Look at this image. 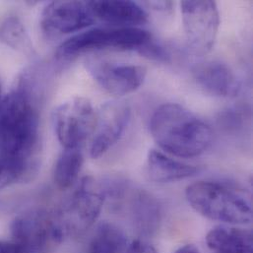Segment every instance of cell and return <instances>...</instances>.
<instances>
[{
	"label": "cell",
	"instance_id": "ac0fdd59",
	"mask_svg": "<svg viewBox=\"0 0 253 253\" xmlns=\"http://www.w3.org/2000/svg\"><path fill=\"white\" fill-rule=\"evenodd\" d=\"M84 164L82 152L78 149H65L56 161L53 180L59 189L70 188L78 179Z\"/></svg>",
	"mask_w": 253,
	"mask_h": 253
},
{
	"label": "cell",
	"instance_id": "ffe728a7",
	"mask_svg": "<svg viewBox=\"0 0 253 253\" xmlns=\"http://www.w3.org/2000/svg\"><path fill=\"white\" fill-rule=\"evenodd\" d=\"M0 41L17 50L24 51L29 45L25 27L21 21L15 17L7 19L0 27Z\"/></svg>",
	"mask_w": 253,
	"mask_h": 253
},
{
	"label": "cell",
	"instance_id": "d4e9b609",
	"mask_svg": "<svg viewBox=\"0 0 253 253\" xmlns=\"http://www.w3.org/2000/svg\"><path fill=\"white\" fill-rule=\"evenodd\" d=\"M0 253H22L13 242L0 241Z\"/></svg>",
	"mask_w": 253,
	"mask_h": 253
},
{
	"label": "cell",
	"instance_id": "6da1fadb",
	"mask_svg": "<svg viewBox=\"0 0 253 253\" xmlns=\"http://www.w3.org/2000/svg\"><path fill=\"white\" fill-rule=\"evenodd\" d=\"M150 132L166 153L179 158L203 154L211 145V128L177 104H165L151 118Z\"/></svg>",
	"mask_w": 253,
	"mask_h": 253
},
{
	"label": "cell",
	"instance_id": "5b68a950",
	"mask_svg": "<svg viewBox=\"0 0 253 253\" xmlns=\"http://www.w3.org/2000/svg\"><path fill=\"white\" fill-rule=\"evenodd\" d=\"M11 236L22 253H47L66 238L56 215L43 209L18 215L11 224Z\"/></svg>",
	"mask_w": 253,
	"mask_h": 253
},
{
	"label": "cell",
	"instance_id": "277c9868",
	"mask_svg": "<svg viewBox=\"0 0 253 253\" xmlns=\"http://www.w3.org/2000/svg\"><path fill=\"white\" fill-rule=\"evenodd\" d=\"M151 40V34L137 27L95 28L77 34L62 42L57 51L58 58H70L80 53L101 49L138 50Z\"/></svg>",
	"mask_w": 253,
	"mask_h": 253
},
{
	"label": "cell",
	"instance_id": "2e32d148",
	"mask_svg": "<svg viewBox=\"0 0 253 253\" xmlns=\"http://www.w3.org/2000/svg\"><path fill=\"white\" fill-rule=\"evenodd\" d=\"M205 241L212 253H253V233L250 230L219 226L207 233Z\"/></svg>",
	"mask_w": 253,
	"mask_h": 253
},
{
	"label": "cell",
	"instance_id": "7402d4cb",
	"mask_svg": "<svg viewBox=\"0 0 253 253\" xmlns=\"http://www.w3.org/2000/svg\"><path fill=\"white\" fill-rule=\"evenodd\" d=\"M125 253H159L157 249L144 240H135L127 246Z\"/></svg>",
	"mask_w": 253,
	"mask_h": 253
},
{
	"label": "cell",
	"instance_id": "9c48e42d",
	"mask_svg": "<svg viewBox=\"0 0 253 253\" xmlns=\"http://www.w3.org/2000/svg\"><path fill=\"white\" fill-rule=\"evenodd\" d=\"M87 69L93 79L108 93L126 96L138 90L144 83L147 70L135 64L89 60Z\"/></svg>",
	"mask_w": 253,
	"mask_h": 253
},
{
	"label": "cell",
	"instance_id": "cb8c5ba5",
	"mask_svg": "<svg viewBox=\"0 0 253 253\" xmlns=\"http://www.w3.org/2000/svg\"><path fill=\"white\" fill-rule=\"evenodd\" d=\"M149 7L163 12H169L172 10L173 3L171 1H152L146 3Z\"/></svg>",
	"mask_w": 253,
	"mask_h": 253
},
{
	"label": "cell",
	"instance_id": "9a60e30c",
	"mask_svg": "<svg viewBox=\"0 0 253 253\" xmlns=\"http://www.w3.org/2000/svg\"><path fill=\"white\" fill-rule=\"evenodd\" d=\"M146 168L151 180L157 183L176 182L198 172L195 166L175 160L158 150H151L148 153Z\"/></svg>",
	"mask_w": 253,
	"mask_h": 253
},
{
	"label": "cell",
	"instance_id": "484cf974",
	"mask_svg": "<svg viewBox=\"0 0 253 253\" xmlns=\"http://www.w3.org/2000/svg\"><path fill=\"white\" fill-rule=\"evenodd\" d=\"M173 253H201V252L196 246L192 244H187L178 248Z\"/></svg>",
	"mask_w": 253,
	"mask_h": 253
},
{
	"label": "cell",
	"instance_id": "44dd1931",
	"mask_svg": "<svg viewBox=\"0 0 253 253\" xmlns=\"http://www.w3.org/2000/svg\"><path fill=\"white\" fill-rule=\"evenodd\" d=\"M142 56L157 61V62H169L170 55L169 51L162 45L152 42V39L137 50Z\"/></svg>",
	"mask_w": 253,
	"mask_h": 253
},
{
	"label": "cell",
	"instance_id": "ba28073f",
	"mask_svg": "<svg viewBox=\"0 0 253 253\" xmlns=\"http://www.w3.org/2000/svg\"><path fill=\"white\" fill-rule=\"evenodd\" d=\"M98 114L92 103L82 97L72 98L55 112L54 126L59 143L64 149H78L97 126Z\"/></svg>",
	"mask_w": 253,
	"mask_h": 253
},
{
	"label": "cell",
	"instance_id": "603a6c76",
	"mask_svg": "<svg viewBox=\"0 0 253 253\" xmlns=\"http://www.w3.org/2000/svg\"><path fill=\"white\" fill-rule=\"evenodd\" d=\"M221 120L226 126L237 127L241 125L243 118L238 111H230L225 113Z\"/></svg>",
	"mask_w": 253,
	"mask_h": 253
},
{
	"label": "cell",
	"instance_id": "3957f363",
	"mask_svg": "<svg viewBox=\"0 0 253 253\" xmlns=\"http://www.w3.org/2000/svg\"><path fill=\"white\" fill-rule=\"evenodd\" d=\"M185 196L191 208L209 220L237 226L253 221L251 199L227 184L197 181L186 187Z\"/></svg>",
	"mask_w": 253,
	"mask_h": 253
},
{
	"label": "cell",
	"instance_id": "d6986e66",
	"mask_svg": "<svg viewBox=\"0 0 253 253\" xmlns=\"http://www.w3.org/2000/svg\"><path fill=\"white\" fill-rule=\"evenodd\" d=\"M37 164L0 155V190L31 175Z\"/></svg>",
	"mask_w": 253,
	"mask_h": 253
},
{
	"label": "cell",
	"instance_id": "7c38bea8",
	"mask_svg": "<svg viewBox=\"0 0 253 253\" xmlns=\"http://www.w3.org/2000/svg\"><path fill=\"white\" fill-rule=\"evenodd\" d=\"M130 121V109L125 104L105 105L98 114L97 126L90 147L93 159H99L112 149L121 139Z\"/></svg>",
	"mask_w": 253,
	"mask_h": 253
},
{
	"label": "cell",
	"instance_id": "4316f807",
	"mask_svg": "<svg viewBox=\"0 0 253 253\" xmlns=\"http://www.w3.org/2000/svg\"><path fill=\"white\" fill-rule=\"evenodd\" d=\"M2 97H1V85H0V106H1V103H2Z\"/></svg>",
	"mask_w": 253,
	"mask_h": 253
},
{
	"label": "cell",
	"instance_id": "30bf717a",
	"mask_svg": "<svg viewBox=\"0 0 253 253\" xmlns=\"http://www.w3.org/2000/svg\"><path fill=\"white\" fill-rule=\"evenodd\" d=\"M95 17L88 2L55 1L49 3L42 13L41 24L51 34H70L91 26Z\"/></svg>",
	"mask_w": 253,
	"mask_h": 253
},
{
	"label": "cell",
	"instance_id": "7a4b0ae2",
	"mask_svg": "<svg viewBox=\"0 0 253 253\" xmlns=\"http://www.w3.org/2000/svg\"><path fill=\"white\" fill-rule=\"evenodd\" d=\"M39 117L27 91L18 89L0 106V155L36 162Z\"/></svg>",
	"mask_w": 253,
	"mask_h": 253
},
{
	"label": "cell",
	"instance_id": "8992f818",
	"mask_svg": "<svg viewBox=\"0 0 253 253\" xmlns=\"http://www.w3.org/2000/svg\"><path fill=\"white\" fill-rule=\"evenodd\" d=\"M105 202L102 185L92 177L83 178L65 207L55 214L65 237L81 235L90 229L100 217Z\"/></svg>",
	"mask_w": 253,
	"mask_h": 253
},
{
	"label": "cell",
	"instance_id": "e0dca14e",
	"mask_svg": "<svg viewBox=\"0 0 253 253\" xmlns=\"http://www.w3.org/2000/svg\"><path fill=\"white\" fill-rule=\"evenodd\" d=\"M127 246L125 231L115 224L104 222L97 227L86 253H123Z\"/></svg>",
	"mask_w": 253,
	"mask_h": 253
},
{
	"label": "cell",
	"instance_id": "5bb4252c",
	"mask_svg": "<svg viewBox=\"0 0 253 253\" xmlns=\"http://www.w3.org/2000/svg\"><path fill=\"white\" fill-rule=\"evenodd\" d=\"M96 18L114 27H136L148 21V14L132 1H89Z\"/></svg>",
	"mask_w": 253,
	"mask_h": 253
},
{
	"label": "cell",
	"instance_id": "8fae6325",
	"mask_svg": "<svg viewBox=\"0 0 253 253\" xmlns=\"http://www.w3.org/2000/svg\"><path fill=\"white\" fill-rule=\"evenodd\" d=\"M126 204L128 218L143 237L154 236L160 229L163 219L162 206L159 200L144 189H131L129 186L125 194L116 202Z\"/></svg>",
	"mask_w": 253,
	"mask_h": 253
},
{
	"label": "cell",
	"instance_id": "52a82bcc",
	"mask_svg": "<svg viewBox=\"0 0 253 253\" xmlns=\"http://www.w3.org/2000/svg\"><path fill=\"white\" fill-rule=\"evenodd\" d=\"M186 42L194 54H207L214 46L220 14L214 1H182L180 4Z\"/></svg>",
	"mask_w": 253,
	"mask_h": 253
},
{
	"label": "cell",
	"instance_id": "4fadbf2b",
	"mask_svg": "<svg viewBox=\"0 0 253 253\" xmlns=\"http://www.w3.org/2000/svg\"><path fill=\"white\" fill-rule=\"evenodd\" d=\"M193 77L207 93L224 98L236 97L241 91V82L234 71L220 61H206L193 68Z\"/></svg>",
	"mask_w": 253,
	"mask_h": 253
}]
</instances>
